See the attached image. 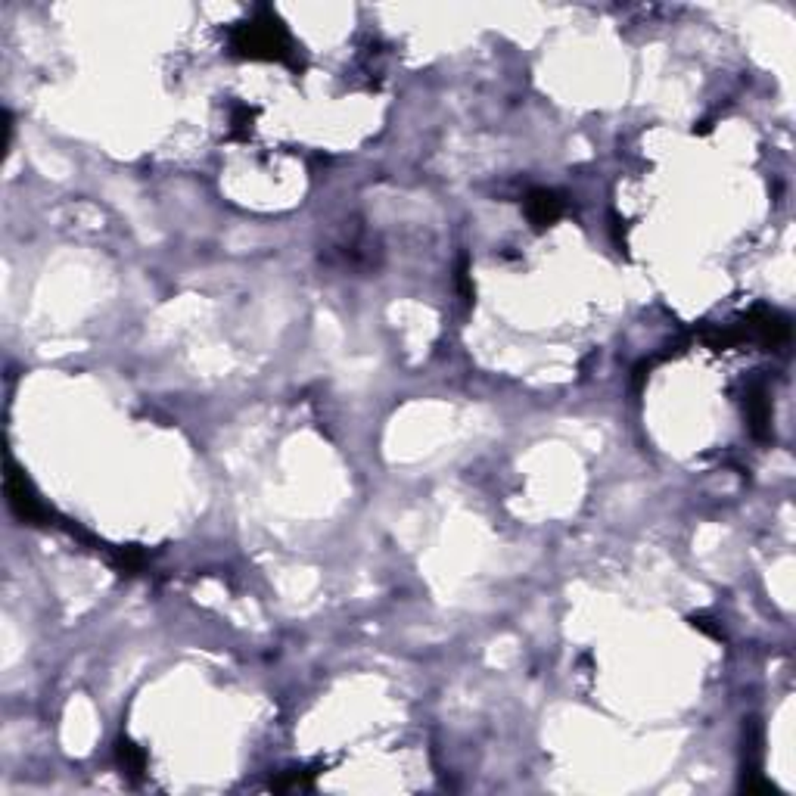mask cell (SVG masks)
<instances>
[{"instance_id": "6da1fadb", "label": "cell", "mask_w": 796, "mask_h": 796, "mask_svg": "<svg viewBox=\"0 0 796 796\" xmlns=\"http://www.w3.org/2000/svg\"><path fill=\"white\" fill-rule=\"evenodd\" d=\"M6 495H10V504L16 507L19 517H26V520H41L44 513H47V511H44V507H41V501H37L32 491H28L26 480H22L16 470H13V473L6 476Z\"/></svg>"}, {"instance_id": "7a4b0ae2", "label": "cell", "mask_w": 796, "mask_h": 796, "mask_svg": "<svg viewBox=\"0 0 796 796\" xmlns=\"http://www.w3.org/2000/svg\"><path fill=\"white\" fill-rule=\"evenodd\" d=\"M526 209H529V218L542 227V224H551L554 218H560V212H563V200H560L554 191H535V193H529Z\"/></svg>"}]
</instances>
